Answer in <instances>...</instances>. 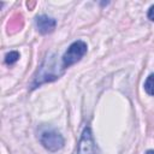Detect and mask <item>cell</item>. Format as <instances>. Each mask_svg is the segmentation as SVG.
I'll use <instances>...</instances> for the list:
<instances>
[{"instance_id":"obj_8","label":"cell","mask_w":154,"mask_h":154,"mask_svg":"<svg viewBox=\"0 0 154 154\" xmlns=\"http://www.w3.org/2000/svg\"><path fill=\"white\" fill-rule=\"evenodd\" d=\"M148 18H149L150 20H153V22H154V5H153V6H150V7H149V10H148Z\"/></svg>"},{"instance_id":"obj_4","label":"cell","mask_w":154,"mask_h":154,"mask_svg":"<svg viewBox=\"0 0 154 154\" xmlns=\"http://www.w3.org/2000/svg\"><path fill=\"white\" fill-rule=\"evenodd\" d=\"M77 154H97V153H96L95 142H94V140H93L91 131H90L89 128H85V129L83 130L82 137H81V140H79Z\"/></svg>"},{"instance_id":"obj_6","label":"cell","mask_w":154,"mask_h":154,"mask_svg":"<svg viewBox=\"0 0 154 154\" xmlns=\"http://www.w3.org/2000/svg\"><path fill=\"white\" fill-rule=\"evenodd\" d=\"M144 90L149 94L154 96V73L149 75L144 82Z\"/></svg>"},{"instance_id":"obj_1","label":"cell","mask_w":154,"mask_h":154,"mask_svg":"<svg viewBox=\"0 0 154 154\" xmlns=\"http://www.w3.org/2000/svg\"><path fill=\"white\" fill-rule=\"evenodd\" d=\"M85 53H87V43L81 40L75 41L73 43H71L69 46V48L66 49V52L64 53V55L61 58L63 67L67 69V67L72 66L73 64L79 61Z\"/></svg>"},{"instance_id":"obj_3","label":"cell","mask_w":154,"mask_h":154,"mask_svg":"<svg viewBox=\"0 0 154 154\" xmlns=\"http://www.w3.org/2000/svg\"><path fill=\"white\" fill-rule=\"evenodd\" d=\"M53 65V59L52 58H47L46 61L41 65V67L38 69L37 71V75L35 76L34 78V82H32V88H36L38 85H41L42 83H46V82H52L57 78H59V75L57 73H53V67H51Z\"/></svg>"},{"instance_id":"obj_9","label":"cell","mask_w":154,"mask_h":154,"mask_svg":"<svg viewBox=\"0 0 154 154\" xmlns=\"http://www.w3.org/2000/svg\"><path fill=\"white\" fill-rule=\"evenodd\" d=\"M146 154H154V150L153 149H150V150H147V153Z\"/></svg>"},{"instance_id":"obj_7","label":"cell","mask_w":154,"mask_h":154,"mask_svg":"<svg viewBox=\"0 0 154 154\" xmlns=\"http://www.w3.org/2000/svg\"><path fill=\"white\" fill-rule=\"evenodd\" d=\"M18 59H19V53L16 52V51H12V52H10V53L6 54V57H5V63H6L7 65H12V64H14Z\"/></svg>"},{"instance_id":"obj_2","label":"cell","mask_w":154,"mask_h":154,"mask_svg":"<svg viewBox=\"0 0 154 154\" xmlns=\"http://www.w3.org/2000/svg\"><path fill=\"white\" fill-rule=\"evenodd\" d=\"M40 142L49 152H58L64 147V137L52 128L45 129L40 132Z\"/></svg>"},{"instance_id":"obj_5","label":"cell","mask_w":154,"mask_h":154,"mask_svg":"<svg viewBox=\"0 0 154 154\" xmlns=\"http://www.w3.org/2000/svg\"><path fill=\"white\" fill-rule=\"evenodd\" d=\"M35 23H36V26H37L38 31L43 35L52 32L55 29V25H57L55 19L52 18V17H48L46 14L37 16L36 19H35Z\"/></svg>"}]
</instances>
